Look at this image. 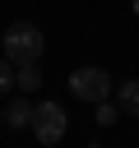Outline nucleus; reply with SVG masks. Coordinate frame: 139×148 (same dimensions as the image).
Masks as SVG:
<instances>
[{
    "label": "nucleus",
    "mask_w": 139,
    "mask_h": 148,
    "mask_svg": "<svg viewBox=\"0 0 139 148\" xmlns=\"http://www.w3.org/2000/svg\"><path fill=\"white\" fill-rule=\"evenodd\" d=\"M0 46H5V60H14V65H32V60H42V28L37 23H9L5 28V37H0Z\"/></svg>",
    "instance_id": "nucleus-1"
},
{
    "label": "nucleus",
    "mask_w": 139,
    "mask_h": 148,
    "mask_svg": "<svg viewBox=\"0 0 139 148\" xmlns=\"http://www.w3.org/2000/svg\"><path fill=\"white\" fill-rule=\"evenodd\" d=\"M65 130H70V116H65L60 102H37L32 106V134H37L42 148H56L65 139Z\"/></svg>",
    "instance_id": "nucleus-2"
},
{
    "label": "nucleus",
    "mask_w": 139,
    "mask_h": 148,
    "mask_svg": "<svg viewBox=\"0 0 139 148\" xmlns=\"http://www.w3.org/2000/svg\"><path fill=\"white\" fill-rule=\"evenodd\" d=\"M70 92L79 97V102H88V106H97L107 92H111V74L102 69V65H79L74 74H70Z\"/></svg>",
    "instance_id": "nucleus-3"
},
{
    "label": "nucleus",
    "mask_w": 139,
    "mask_h": 148,
    "mask_svg": "<svg viewBox=\"0 0 139 148\" xmlns=\"http://www.w3.org/2000/svg\"><path fill=\"white\" fill-rule=\"evenodd\" d=\"M116 106H120V116H139V79L116 83Z\"/></svg>",
    "instance_id": "nucleus-4"
},
{
    "label": "nucleus",
    "mask_w": 139,
    "mask_h": 148,
    "mask_svg": "<svg viewBox=\"0 0 139 148\" xmlns=\"http://www.w3.org/2000/svg\"><path fill=\"white\" fill-rule=\"evenodd\" d=\"M5 125H9V130H23V125H32V102H28V97L9 102V106H5Z\"/></svg>",
    "instance_id": "nucleus-5"
},
{
    "label": "nucleus",
    "mask_w": 139,
    "mask_h": 148,
    "mask_svg": "<svg viewBox=\"0 0 139 148\" xmlns=\"http://www.w3.org/2000/svg\"><path fill=\"white\" fill-rule=\"evenodd\" d=\"M42 88V69H37V60L32 65H19V92H37Z\"/></svg>",
    "instance_id": "nucleus-6"
},
{
    "label": "nucleus",
    "mask_w": 139,
    "mask_h": 148,
    "mask_svg": "<svg viewBox=\"0 0 139 148\" xmlns=\"http://www.w3.org/2000/svg\"><path fill=\"white\" fill-rule=\"evenodd\" d=\"M14 88H19V65H14V60H5V56H0V97H9V92H14Z\"/></svg>",
    "instance_id": "nucleus-7"
},
{
    "label": "nucleus",
    "mask_w": 139,
    "mask_h": 148,
    "mask_svg": "<svg viewBox=\"0 0 139 148\" xmlns=\"http://www.w3.org/2000/svg\"><path fill=\"white\" fill-rule=\"evenodd\" d=\"M93 120H97V125H116V120H120V106L102 97V102H97V116H93Z\"/></svg>",
    "instance_id": "nucleus-8"
},
{
    "label": "nucleus",
    "mask_w": 139,
    "mask_h": 148,
    "mask_svg": "<svg viewBox=\"0 0 139 148\" xmlns=\"http://www.w3.org/2000/svg\"><path fill=\"white\" fill-rule=\"evenodd\" d=\"M130 9H134V14H139V0H134V5H130Z\"/></svg>",
    "instance_id": "nucleus-9"
},
{
    "label": "nucleus",
    "mask_w": 139,
    "mask_h": 148,
    "mask_svg": "<svg viewBox=\"0 0 139 148\" xmlns=\"http://www.w3.org/2000/svg\"><path fill=\"white\" fill-rule=\"evenodd\" d=\"M88 148H102V143H88Z\"/></svg>",
    "instance_id": "nucleus-10"
}]
</instances>
